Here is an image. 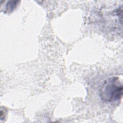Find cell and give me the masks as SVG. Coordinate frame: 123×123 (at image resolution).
<instances>
[{"label": "cell", "instance_id": "cell-1", "mask_svg": "<svg viewBox=\"0 0 123 123\" xmlns=\"http://www.w3.org/2000/svg\"><path fill=\"white\" fill-rule=\"evenodd\" d=\"M123 86L118 77H112L106 80L99 90L101 98L106 102H115L123 96Z\"/></svg>", "mask_w": 123, "mask_h": 123}, {"label": "cell", "instance_id": "cell-2", "mask_svg": "<svg viewBox=\"0 0 123 123\" xmlns=\"http://www.w3.org/2000/svg\"><path fill=\"white\" fill-rule=\"evenodd\" d=\"M18 1H9L6 5V11L12 12L17 5Z\"/></svg>", "mask_w": 123, "mask_h": 123}]
</instances>
